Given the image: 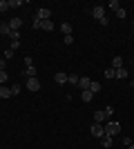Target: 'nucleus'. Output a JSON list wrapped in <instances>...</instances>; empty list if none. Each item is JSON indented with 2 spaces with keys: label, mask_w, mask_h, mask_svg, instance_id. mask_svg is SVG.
Here are the masks:
<instances>
[{
  "label": "nucleus",
  "mask_w": 134,
  "mask_h": 149,
  "mask_svg": "<svg viewBox=\"0 0 134 149\" xmlns=\"http://www.w3.org/2000/svg\"><path fill=\"white\" fill-rule=\"evenodd\" d=\"M103 111H105V116H107V118H112V113H114V107H112V105H107L105 109H103Z\"/></svg>",
  "instance_id": "23"
},
{
  "label": "nucleus",
  "mask_w": 134,
  "mask_h": 149,
  "mask_svg": "<svg viewBox=\"0 0 134 149\" xmlns=\"http://www.w3.org/2000/svg\"><path fill=\"white\" fill-rule=\"evenodd\" d=\"M89 85H92V80H89L87 76H81V78H78V87L83 89V91H85V89H89Z\"/></svg>",
  "instance_id": "8"
},
{
  "label": "nucleus",
  "mask_w": 134,
  "mask_h": 149,
  "mask_svg": "<svg viewBox=\"0 0 134 149\" xmlns=\"http://www.w3.org/2000/svg\"><path fill=\"white\" fill-rule=\"evenodd\" d=\"M101 145H103V147H105V149H109V147H112V145H114V138L105 134V136L101 138Z\"/></svg>",
  "instance_id": "10"
},
{
  "label": "nucleus",
  "mask_w": 134,
  "mask_h": 149,
  "mask_svg": "<svg viewBox=\"0 0 134 149\" xmlns=\"http://www.w3.org/2000/svg\"><path fill=\"white\" fill-rule=\"evenodd\" d=\"M121 67H123V58L114 56V58H112V69H121Z\"/></svg>",
  "instance_id": "16"
},
{
  "label": "nucleus",
  "mask_w": 134,
  "mask_h": 149,
  "mask_svg": "<svg viewBox=\"0 0 134 149\" xmlns=\"http://www.w3.org/2000/svg\"><path fill=\"white\" fill-rule=\"evenodd\" d=\"M7 78H9V76H7V71H0V85H5Z\"/></svg>",
  "instance_id": "26"
},
{
  "label": "nucleus",
  "mask_w": 134,
  "mask_h": 149,
  "mask_svg": "<svg viewBox=\"0 0 134 149\" xmlns=\"http://www.w3.org/2000/svg\"><path fill=\"white\" fill-rule=\"evenodd\" d=\"M123 145H125V147H130V145H134V143H132V138H130V136H125V138H123Z\"/></svg>",
  "instance_id": "30"
},
{
  "label": "nucleus",
  "mask_w": 134,
  "mask_h": 149,
  "mask_svg": "<svg viewBox=\"0 0 134 149\" xmlns=\"http://www.w3.org/2000/svg\"><path fill=\"white\" fill-rule=\"evenodd\" d=\"M132 89H134V82H132Z\"/></svg>",
  "instance_id": "36"
},
{
  "label": "nucleus",
  "mask_w": 134,
  "mask_h": 149,
  "mask_svg": "<svg viewBox=\"0 0 134 149\" xmlns=\"http://www.w3.org/2000/svg\"><path fill=\"white\" fill-rule=\"evenodd\" d=\"M22 5V0H9V7H20Z\"/></svg>",
  "instance_id": "29"
},
{
  "label": "nucleus",
  "mask_w": 134,
  "mask_h": 149,
  "mask_svg": "<svg viewBox=\"0 0 134 149\" xmlns=\"http://www.w3.org/2000/svg\"><path fill=\"white\" fill-rule=\"evenodd\" d=\"M9 89H11V96H18V93H20V89H22V87H20L18 82H13V85H11Z\"/></svg>",
  "instance_id": "21"
},
{
  "label": "nucleus",
  "mask_w": 134,
  "mask_h": 149,
  "mask_svg": "<svg viewBox=\"0 0 134 149\" xmlns=\"http://www.w3.org/2000/svg\"><path fill=\"white\" fill-rule=\"evenodd\" d=\"M20 27H22V20H20V18L9 20V29H11V31H20Z\"/></svg>",
  "instance_id": "9"
},
{
  "label": "nucleus",
  "mask_w": 134,
  "mask_h": 149,
  "mask_svg": "<svg viewBox=\"0 0 134 149\" xmlns=\"http://www.w3.org/2000/svg\"><path fill=\"white\" fill-rule=\"evenodd\" d=\"M40 29H45V31H54V22H51V20H40Z\"/></svg>",
  "instance_id": "15"
},
{
  "label": "nucleus",
  "mask_w": 134,
  "mask_h": 149,
  "mask_svg": "<svg viewBox=\"0 0 134 149\" xmlns=\"http://www.w3.org/2000/svg\"><path fill=\"white\" fill-rule=\"evenodd\" d=\"M105 78H114V69H112V67L105 69Z\"/></svg>",
  "instance_id": "28"
},
{
  "label": "nucleus",
  "mask_w": 134,
  "mask_h": 149,
  "mask_svg": "<svg viewBox=\"0 0 134 149\" xmlns=\"http://www.w3.org/2000/svg\"><path fill=\"white\" fill-rule=\"evenodd\" d=\"M81 98H83V102H85V105H87V102H92V100H94V93L89 91V89H85V91L81 93Z\"/></svg>",
  "instance_id": "12"
},
{
  "label": "nucleus",
  "mask_w": 134,
  "mask_h": 149,
  "mask_svg": "<svg viewBox=\"0 0 134 149\" xmlns=\"http://www.w3.org/2000/svg\"><path fill=\"white\" fill-rule=\"evenodd\" d=\"M54 80H56V85H65V82H67V74H65V71H56V74H54Z\"/></svg>",
  "instance_id": "6"
},
{
  "label": "nucleus",
  "mask_w": 134,
  "mask_h": 149,
  "mask_svg": "<svg viewBox=\"0 0 134 149\" xmlns=\"http://www.w3.org/2000/svg\"><path fill=\"white\" fill-rule=\"evenodd\" d=\"M92 16H94L98 22H101L103 18H107V16H105V7H101V5H98V7H92Z\"/></svg>",
  "instance_id": "3"
},
{
  "label": "nucleus",
  "mask_w": 134,
  "mask_h": 149,
  "mask_svg": "<svg viewBox=\"0 0 134 149\" xmlns=\"http://www.w3.org/2000/svg\"><path fill=\"white\" fill-rule=\"evenodd\" d=\"M36 74H38L36 67H25L22 69V76H25V78H36Z\"/></svg>",
  "instance_id": "7"
},
{
  "label": "nucleus",
  "mask_w": 134,
  "mask_h": 149,
  "mask_svg": "<svg viewBox=\"0 0 134 149\" xmlns=\"http://www.w3.org/2000/svg\"><path fill=\"white\" fill-rule=\"evenodd\" d=\"M25 87L29 89V91H38V89H40V80H38V78H27Z\"/></svg>",
  "instance_id": "4"
},
{
  "label": "nucleus",
  "mask_w": 134,
  "mask_h": 149,
  "mask_svg": "<svg viewBox=\"0 0 134 149\" xmlns=\"http://www.w3.org/2000/svg\"><path fill=\"white\" fill-rule=\"evenodd\" d=\"M114 78H121V80H123V78H128V69H125V67L114 69Z\"/></svg>",
  "instance_id": "14"
},
{
  "label": "nucleus",
  "mask_w": 134,
  "mask_h": 149,
  "mask_svg": "<svg viewBox=\"0 0 134 149\" xmlns=\"http://www.w3.org/2000/svg\"><path fill=\"white\" fill-rule=\"evenodd\" d=\"M22 62H25V67H34V62H32V58H29V56H27Z\"/></svg>",
  "instance_id": "31"
},
{
  "label": "nucleus",
  "mask_w": 134,
  "mask_h": 149,
  "mask_svg": "<svg viewBox=\"0 0 134 149\" xmlns=\"http://www.w3.org/2000/svg\"><path fill=\"white\" fill-rule=\"evenodd\" d=\"M60 31H63L65 36H72V25L69 22H63V25H60Z\"/></svg>",
  "instance_id": "17"
},
{
  "label": "nucleus",
  "mask_w": 134,
  "mask_h": 149,
  "mask_svg": "<svg viewBox=\"0 0 134 149\" xmlns=\"http://www.w3.org/2000/svg\"><path fill=\"white\" fill-rule=\"evenodd\" d=\"M116 18H119V20H123V18H125V16H128V13H125V9H123V7H119V9H116Z\"/></svg>",
  "instance_id": "22"
},
{
  "label": "nucleus",
  "mask_w": 134,
  "mask_h": 149,
  "mask_svg": "<svg viewBox=\"0 0 134 149\" xmlns=\"http://www.w3.org/2000/svg\"><path fill=\"white\" fill-rule=\"evenodd\" d=\"M89 91H92V93L96 96V93L101 91V82H94V80H92V85H89Z\"/></svg>",
  "instance_id": "18"
},
{
  "label": "nucleus",
  "mask_w": 134,
  "mask_h": 149,
  "mask_svg": "<svg viewBox=\"0 0 134 149\" xmlns=\"http://www.w3.org/2000/svg\"><path fill=\"white\" fill-rule=\"evenodd\" d=\"M5 67H7V60L2 58V60H0V71H5Z\"/></svg>",
  "instance_id": "34"
},
{
  "label": "nucleus",
  "mask_w": 134,
  "mask_h": 149,
  "mask_svg": "<svg viewBox=\"0 0 134 149\" xmlns=\"http://www.w3.org/2000/svg\"><path fill=\"white\" fill-rule=\"evenodd\" d=\"M105 134H107V136H112V138H114L116 134H121V123H116V120H109V123L105 125Z\"/></svg>",
  "instance_id": "1"
},
{
  "label": "nucleus",
  "mask_w": 134,
  "mask_h": 149,
  "mask_svg": "<svg viewBox=\"0 0 134 149\" xmlns=\"http://www.w3.org/2000/svg\"><path fill=\"white\" fill-rule=\"evenodd\" d=\"M74 42V36H65V45H72Z\"/></svg>",
  "instance_id": "33"
},
{
  "label": "nucleus",
  "mask_w": 134,
  "mask_h": 149,
  "mask_svg": "<svg viewBox=\"0 0 134 149\" xmlns=\"http://www.w3.org/2000/svg\"><path fill=\"white\" fill-rule=\"evenodd\" d=\"M32 27H34V29H40V20H38V18H34V22H32Z\"/></svg>",
  "instance_id": "32"
},
{
  "label": "nucleus",
  "mask_w": 134,
  "mask_h": 149,
  "mask_svg": "<svg viewBox=\"0 0 134 149\" xmlns=\"http://www.w3.org/2000/svg\"><path fill=\"white\" fill-rule=\"evenodd\" d=\"M0 33H2V36H11V29H9V22H7V25H0Z\"/></svg>",
  "instance_id": "19"
},
{
  "label": "nucleus",
  "mask_w": 134,
  "mask_h": 149,
  "mask_svg": "<svg viewBox=\"0 0 134 149\" xmlns=\"http://www.w3.org/2000/svg\"><path fill=\"white\" fill-rule=\"evenodd\" d=\"M89 134L94 138H98L101 140L103 136H105V125H98V123H92V127H89Z\"/></svg>",
  "instance_id": "2"
},
{
  "label": "nucleus",
  "mask_w": 134,
  "mask_h": 149,
  "mask_svg": "<svg viewBox=\"0 0 134 149\" xmlns=\"http://www.w3.org/2000/svg\"><path fill=\"white\" fill-rule=\"evenodd\" d=\"M36 18H38V20H51V9H47V7H40L38 13H36Z\"/></svg>",
  "instance_id": "5"
},
{
  "label": "nucleus",
  "mask_w": 134,
  "mask_h": 149,
  "mask_svg": "<svg viewBox=\"0 0 134 149\" xmlns=\"http://www.w3.org/2000/svg\"><path fill=\"white\" fill-rule=\"evenodd\" d=\"M78 78H81V76H76V74H69V76H67V82H69V85H78Z\"/></svg>",
  "instance_id": "20"
},
{
  "label": "nucleus",
  "mask_w": 134,
  "mask_h": 149,
  "mask_svg": "<svg viewBox=\"0 0 134 149\" xmlns=\"http://www.w3.org/2000/svg\"><path fill=\"white\" fill-rule=\"evenodd\" d=\"M103 120H107V116H105V111H94V123L103 125Z\"/></svg>",
  "instance_id": "13"
},
{
  "label": "nucleus",
  "mask_w": 134,
  "mask_h": 149,
  "mask_svg": "<svg viewBox=\"0 0 134 149\" xmlns=\"http://www.w3.org/2000/svg\"><path fill=\"white\" fill-rule=\"evenodd\" d=\"M128 149H134V145H130V147H128Z\"/></svg>",
  "instance_id": "35"
},
{
  "label": "nucleus",
  "mask_w": 134,
  "mask_h": 149,
  "mask_svg": "<svg viewBox=\"0 0 134 149\" xmlns=\"http://www.w3.org/2000/svg\"><path fill=\"white\" fill-rule=\"evenodd\" d=\"M0 98H2V100L11 98V89H9V87H5V85H0Z\"/></svg>",
  "instance_id": "11"
},
{
  "label": "nucleus",
  "mask_w": 134,
  "mask_h": 149,
  "mask_svg": "<svg viewBox=\"0 0 134 149\" xmlns=\"http://www.w3.org/2000/svg\"><path fill=\"white\" fill-rule=\"evenodd\" d=\"M9 9V0H0V11H7Z\"/></svg>",
  "instance_id": "24"
},
{
  "label": "nucleus",
  "mask_w": 134,
  "mask_h": 149,
  "mask_svg": "<svg viewBox=\"0 0 134 149\" xmlns=\"http://www.w3.org/2000/svg\"><path fill=\"white\" fill-rule=\"evenodd\" d=\"M2 58H5V60H9V58H13V49H7V51H5V56H2Z\"/></svg>",
  "instance_id": "27"
},
{
  "label": "nucleus",
  "mask_w": 134,
  "mask_h": 149,
  "mask_svg": "<svg viewBox=\"0 0 134 149\" xmlns=\"http://www.w3.org/2000/svg\"><path fill=\"white\" fill-rule=\"evenodd\" d=\"M109 9H114V11H116V9H119V7H121V5H119V0H109Z\"/></svg>",
  "instance_id": "25"
}]
</instances>
